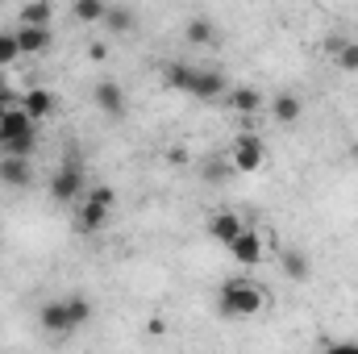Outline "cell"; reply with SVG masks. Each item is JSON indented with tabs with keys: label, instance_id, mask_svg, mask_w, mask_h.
Here are the masks:
<instances>
[{
	"label": "cell",
	"instance_id": "1",
	"mask_svg": "<svg viewBox=\"0 0 358 354\" xmlns=\"http://www.w3.org/2000/svg\"><path fill=\"white\" fill-rule=\"evenodd\" d=\"M217 309L225 317H255V313L267 309V288L246 279V275H234L217 288Z\"/></svg>",
	"mask_w": 358,
	"mask_h": 354
},
{
	"label": "cell",
	"instance_id": "16",
	"mask_svg": "<svg viewBox=\"0 0 358 354\" xmlns=\"http://www.w3.org/2000/svg\"><path fill=\"white\" fill-rule=\"evenodd\" d=\"M29 179H34L29 159H4L0 163V183L4 187H29Z\"/></svg>",
	"mask_w": 358,
	"mask_h": 354
},
{
	"label": "cell",
	"instance_id": "6",
	"mask_svg": "<svg viewBox=\"0 0 358 354\" xmlns=\"http://www.w3.org/2000/svg\"><path fill=\"white\" fill-rule=\"evenodd\" d=\"M34 129H38V121H34L25 108H8V113L0 117V138H4V142H29V138H38Z\"/></svg>",
	"mask_w": 358,
	"mask_h": 354
},
{
	"label": "cell",
	"instance_id": "19",
	"mask_svg": "<svg viewBox=\"0 0 358 354\" xmlns=\"http://www.w3.org/2000/svg\"><path fill=\"white\" fill-rule=\"evenodd\" d=\"M63 304H67L71 334H76V330H84V325L92 321V300H88V296H63Z\"/></svg>",
	"mask_w": 358,
	"mask_h": 354
},
{
	"label": "cell",
	"instance_id": "9",
	"mask_svg": "<svg viewBox=\"0 0 358 354\" xmlns=\"http://www.w3.org/2000/svg\"><path fill=\"white\" fill-rule=\"evenodd\" d=\"M196 100H221L225 96V76L217 67H196V80H192V92Z\"/></svg>",
	"mask_w": 358,
	"mask_h": 354
},
{
	"label": "cell",
	"instance_id": "10",
	"mask_svg": "<svg viewBox=\"0 0 358 354\" xmlns=\"http://www.w3.org/2000/svg\"><path fill=\"white\" fill-rule=\"evenodd\" d=\"M13 38H17L21 59H34V55H46V50H50V29H29V25H17V29H13Z\"/></svg>",
	"mask_w": 358,
	"mask_h": 354
},
{
	"label": "cell",
	"instance_id": "8",
	"mask_svg": "<svg viewBox=\"0 0 358 354\" xmlns=\"http://www.w3.org/2000/svg\"><path fill=\"white\" fill-rule=\"evenodd\" d=\"M38 325H42V334H50V338H67V334H71L67 304H63V300H46L42 313H38Z\"/></svg>",
	"mask_w": 358,
	"mask_h": 354
},
{
	"label": "cell",
	"instance_id": "5",
	"mask_svg": "<svg viewBox=\"0 0 358 354\" xmlns=\"http://www.w3.org/2000/svg\"><path fill=\"white\" fill-rule=\"evenodd\" d=\"M242 229H246V225H242V217H238V213H229V208H225V213H213V217H208V225H204V234H208L213 242H221L225 250L238 242V234H242Z\"/></svg>",
	"mask_w": 358,
	"mask_h": 354
},
{
	"label": "cell",
	"instance_id": "14",
	"mask_svg": "<svg viewBox=\"0 0 358 354\" xmlns=\"http://www.w3.org/2000/svg\"><path fill=\"white\" fill-rule=\"evenodd\" d=\"M279 271H283L287 279H296V283H304V279L313 275V263H308V255H304V250H296V246H287V250H279Z\"/></svg>",
	"mask_w": 358,
	"mask_h": 354
},
{
	"label": "cell",
	"instance_id": "26",
	"mask_svg": "<svg viewBox=\"0 0 358 354\" xmlns=\"http://www.w3.org/2000/svg\"><path fill=\"white\" fill-rule=\"evenodd\" d=\"M0 108H4V113H8V108H21V92L8 84L4 71H0Z\"/></svg>",
	"mask_w": 358,
	"mask_h": 354
},
{
	"label": "cell",
	"instance_id": "22",
	"mask_svg": "<svg viewBox=\"0 0 358 354\" xmlns=\"http://www.w3.org/2000/svg\"><path fill=\"white\" fill-rule=\"evenodd\" d=\"M334 59H338V67H342V71H358V42L338 38V42H334Z\"/></svg>",
	"mask_w": 358,
	"mask_h": 354
},
{
	"label": "cell",
	"instance_id": "12",
	"mask_svg": "<svg viewBox=\"0 0 358 354\" xmlns=\"http://www.w3.org/2000/svg\"><path fill=\"white\" fill-rule=\"evenodd\" d=\"M50 21H55V4H50V0H34V4H21V8H17V25L50 29Z\"/></svg>",
	"mask_w": 358,
	"mask_h": 354
},
{
	"label": "cell",
	"instance_id": "3",
	"mask_svg": "<svg viewBox=\"0 0 358 354\" xmlns=\"http://www.w3.org/2000/svg\"><path fill=\"white\" fill-rule=\"evenodd\" d=\"M263 163H267L263 142H259L255 134H238L234 146H229V167L242 171V176H255V171H263Z\"/></svg>",
	"mask_w": 358,
	"mask_h": 354
},
{
	"label": "cell",
	"instance_id": "25",
	"mask_svg": "<svg viewBox=\"0 0 358 354\" xmlns=\"http://www.w3.org/2000/svg\"><path fill=\"white\" fill-rule=\"evenodd\" d=\"M17 59H21V50H17V38L0 29V71H4V67H13Z\"/></svg>",
	"mask_w": 358,
	"mask_h": 354
},
{
	"label": "cell",
	"instance_id": "17",
	"mask_svg": "<svg viewBox=\"0 0 358 354\" xmlns=\"http://www.w3.org/2000/svg\"><path fill=\"white\" fill-rule=\"evenodd\" d=\"M134 25H138V13L134 8H125V4L104 8V29L108 34H134Z\"/></svg>",
	"mask_w": 358,
	"mask_h": 354
},
{
	"label": "cell",
	"instance_id": "11",
	"mask_svg": "<svg viewBox=\"0 0 358 354\" xmlns=\"http://www.w3.org/2000/svg\"><path fill=\"white\" fill-rule=\"evenodd\" d=\"M21 108H25L34 121H42V117H50V113L59 108V96L50 88H29V92H21Z\"/></svg>",
	"mask_w": 358,
	"mask_h": 354
},
{
	"label": "cell",
	"instance_id": "2",
	"mask_svg": "<svg viewBox=\"0 0 358 354\" xmlns=\"http://www.w3.org/2000/svg\"><path fill=\"white\" fill-rule=\"evenodd\" d=\"M50 200L55 204H80L84 196H88V187H84V167L76 163V159H67L55 176H50Z\"/></svg>",
	"mask_w": 358,
	"mask_h": 354
},
{
	"label": "cell",
	"instance_id": "18",
	"mask_svg": "<svg viewBox=\"0 0 358 354\" xmlns=\"http://www.w3.org/2000/svg\"><path fill=\"white\" fill-rule=\"evenodd\" d=\"M192 80H196V67L192 63H167L163 67V84L176 92H192Z\"/></svg>",
	"mask_w": 358,
	"mask_h": 354
},
{
	"label": "cell",
	"instance_id": "15",
	"mask_svg": "<svg viewBox=\"0 0 358 354\" xmlns=\"http://www.w3.org/2000/svg\"><path fill=\"white\" fill-rule=\"evenodd\" d=\"M108 217H113V213H104V208H96L88 200H80V208H76V229L92 238V234H100V229L108 225Z\"/></svg>",
	"mask_w": 358,
	"mask_h": 354
},
{
	"label": "cell",
	"instance_id": "21",
	"mask_svg": "<svg viewBox=\"0 0 358 354\" xmlns=\"http://www.w3.org/2000/svg\"><path fill=\"white\" fill-rule=\"evenodd\" d=\"M229 108L250 117V113H259V108H263V92H259V88H234V92H229Z\"/></svg>",
	"mask_w": 358,
	"mask_h": 354
},
{
	"label": "cell",
	"instance_id": "24",
	"mask_svg": "<svg viewBox=\"0 0 358 354\" xmlns=\"http://www.w3.org/2000/svg\"><path fill=\"white\" fill-rule=\"evenodd\" d=\"M88 204H96V208H104V213H113V204H117V192L108 187V183H96V187H88V196H84Z\"/></svg>",
	"mask_w": 358,
	"mask_h": 354
},
{
	"label": "cell",
	"instance_id": "13",
	"mask_svg": "<svg viewBox=\"0 0 358 354\" xmlns=\"http://www.w3.org/2000/svg\"><path fill=\"white\" fill-rule=\"evenodd\" d=\"M300 113H304V100H300L296 92H279V96H271V117H275L279 125H296Z\"/></svg>",
	"mask_w": 358,
	"mask_h": 354
},
{
	"label": "cell",
	"instance_id": "23",
	"mask_svg": "<svg viewBox=\"0 0 358 354\" xmlns=\"http://www.w3.org/2000/svg\"><path fill=\"white\" fill-rule=\"evenodd\" d=\"M104 8H108V4H100V0H76V4H71V17L84 21V25H92V21H104Z\"/></svg>",
	"mask_w": 358,
	"mask_h": 354
},
{
	"label": "cell",
	"instance_id": "27",
	"mask_svg": "<svg viewBox=\"0 0 358 354\" xmlns=\"http://www.w3.org/2000/svg\"><path fill=\"white\" fill-rule=\"evenodd\" d=\"M34 146H38V138H29V142H4V159H29Z\"/></svg>",
	"mask_w": 358,
	"mask_h": 354
},
{
	"label": "cell",
	"instance_id": "7",
	"mask_svg": "<svg viewBox=\"0 0 358 354\" xmlns=\"http://www.w3.org/2000/svg\"><path fill=\"white\" fill-rule=\"evenodd\" d=\"M229 255H234L238 267H259L263 263V234H259V229H242L238 242L229 246Z\"/></svg>",
	"mask_w": 358,
	"mask_h": 354
},
{
	"label": "cell",
	"instance_id": "20",
	"mask_svg": "<svg viewBox=\"0 0 358 354\" xmlns=\"http://www.w3.org/2000/svg\"><path fill=\"white\" fill-rule=\"evenodd\" d=\"M183 34H187V42H192V46H213V42H217V25H213L208 17H192Z\"/></svg>",
	"mask_w": 358,
	"mask_h": 354
},
{
	"label": "cell",
	"instance_id": "28",
	"mask_svg": "<svg viewBox=\"0 0 358 354\" xmlns=\"http://www.w3.org/2000/svg\"><path fill=\"white\" fill-rule=\"evenodd\" d=\"M325 354H358V342H329Z\"/></svg>",
	"mask_w": 358,
	"mask_h": 354
},
{
	"label": "cell",
	"instance_id": "4",
	"mask_svg": "<svg viewBox=\"0 0 358 354\" xmlns=\"http://www.w3.org/2000/svg\"><path fill=\"white\" fill-rule=\"evenodd\" d=\"M92 100H96V108H100L104 117H125V108H129L125 88H121L117 80H100V84L92 88Z\"/></svg>",
	"mask_w": 358,
	"mask_h": 354
},
{
	"label": "cell",
	"instance_id": "29",
	"mask_svg": "<svg viewBox=\"0 0 358 354\" xmlns=\"http://www.w3.org/2000/svg\"><path fill=\"white\" fill-rule=\"evenodd\" d=\"M0 117H4V108H0Z\"/></svg>",
	"mask_w": 358,
	"mask_h": 354
}]
</instances>
